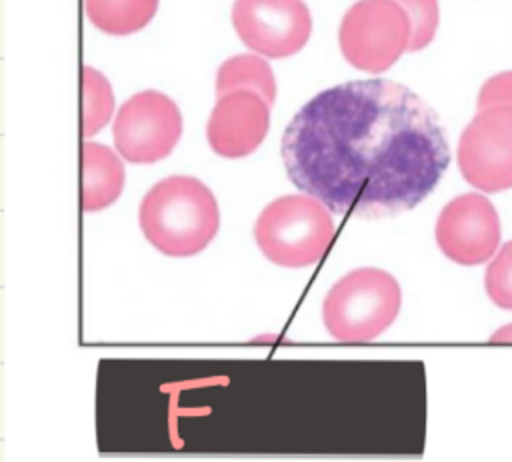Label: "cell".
Returning <instances> with one entry per match:
<instances>
[{
  "label": "cell",
  "instance_id": "cell-1",
  "mask_svg": "<svg viewBox=\"0 0 512 462\" xmlns=\"http://www.w3.org/2000/svg\"><path fill=\"white\" fill-rule=\"evenodd\" d=\"M282 162L290 182L330 212L378 220L416 208L446 172L450 148L418 94L374 78L308 100L284 130Z\"/></svg>",
  "mask_w": 512,
  "mask_h": 462
},
{
  "label": "cell",
  "instance_id": "cell-8",
  "mask_svg": "<svg viewBox=\"0 0 512 462\" xmlns=\"http://www.w3.org/2000/svg\"><path fill=\"white\" fill-rule=\"evenodd\" d=\"M232 24L250 50L268 58L296 54L312 32L310 10L302 0H236Z\"/></svg>",
  "mask_w": 512,
  "mask_h": 462
},
{
  "label": "cell",
  "instance_id": "cell-3",
  "mask_svg": "<svg viewBox=\"0 0 512 462\" xmlns=\"http://www.w3.org/2000/svg\"><path fill=\"white\" fill-rule=\"evenodd\" d=\"M402 290L396 278L380 268H356L344 274L326 294L322 320L338 342H370L396 320Z\"/></svg>",
  "mask_w": 512,
  "mask_h": 462
},
{
  "label": "cell",
  "instance_id": "cell-14",
  "mask_svg": "<svg viewBox=\"0 0 512 462\" xmlns=\"http://www.w3.org/2000/svg\"><path fill=\"white\" fill-rule=\"evenodd\" d=\"M114 94L102 72L92 66L82 68V134L100 132L112 118Z\"/></svg>",
  "mask_w": 512,
  "mask_h": 462
},
{
  "label": "cell",
  "instance_id": "cell-10",
  "mask_svg": "<svg viewBox=\"0 0 512 462\" xmlns=\"http://www.w3.org/2000/svg\"><path fill=\"white\" fill-rule=\"evenodd\" d=\"M270 104L252 90H234L218 96L208 118L210 148L224 158H244L266 138Z\"/></svg>",
  "mask_w": 512,
  "mask_h": 462
},
{
  "label": "cell",
  "instance_id": "cell-9",
  "mask_svg": "<svg viewBox=\"0 0 512 462\" xmlns=\"http://www.w3.org/2000/svg\"><path fill=\"white\" fill-rule=\"evenodd\" d=\"M436 242L446 258L462 266L486 262L500 244V218L482 194L450 200L436 220Z\"/></svg>",
  "mask_w": 512,
  "mask_h": 462
},
{
  "label": "cell",
  "instance_id": "cell-12",
  "mask_svg": "<svg viewBox=\"0 0 512 462\" xmlns=\"http://www.w3.org/2000/svg\"><path fill=\"white\" fill-rule=\"evenodd\" d=\"M234 90H252L272 106L276 100V78L268 62L258 54H240L222 62L216 74V96Z\"/></svg>",
  "mask_w": 512,
  "mask_h": 462
},
{
  "label": "cell",
  "instance_id": "cell-11",
  "mask_svg": "<svg viewBox=\"0 0 512 462\" xmlns=\"http://www.w3.org/2000/svg\"><path fill=\"white\" fill-rule=\"evenodd\" d=\"M124 166L116 152L104 144L82 146V208L104 210L118 200L124 188Z\"/></svg>",
  "mask_w": 512,
  "mask_h": 462
},
{
  "label": "cell",
  "instance_id": "cell-15",
  "mask_svg": "<svg viewBox=\"0 0 512 462\" xmlns=\"http://www.w3.org/2000/svg\"><path fill=\"white\" fill-rule=\"evenodd\" d=\"M488 298L504 310H512V240L506 242L484 274Z\"/></svg>",
  "mask_w": 512,
  "mask_h": 462
},
{
  "label": "cell",
  "instance_id": "cell-4",
  "mask_svg": "<svg viewBox=\"0 0 512 462\" xmlns=\"http://www.w3.org/2000/svg\"><path fill=\"white\" fill-rule=\"evenodd\" d=\"M254 240L276 266H310L324 256L334 240L332 212L304 192L280 196L260 212Z\"/></svg>",
  "mask_w": 512,
  "mask_h": 462
},
{
  "label": "cell",
  "instance_id": "cell-5",
  "mask_svg": "<svg viewBox=\"0 0 512 462\" xmlns=\"http://www.w3.org/2000/svg\"><path fill=\"white\" fill-rule=\"evenodd\" d=\"M338 42L348 64L380 74L410 50L412 22L396 0H358L340 22Z\"/></svg>",
  "mask_w": 512,
  "mask_h": 462
},
{
  "label": "cell",
  "instance_id": "cell-13",
  "mask_svg": "<svg viewBox=\"0 0 512 462\" xmlns=\"http://www.w3.org/2000/svg\"><path fill=\"white\" fill-rule=\"evenodd\" d=\"M160 0H84L90 22L112 36L142 30L156 14Z\"/></svg>",
  "mask_w": 512,
  "mask_h": 462
},
{
  "label": "cell",
  "instance_id": "cell-2",
  "mask_svg": "<svg viewBox=\"0 0 512 462\" xmlns=\"http://www.w3.org/2000/svg\"><path fill=\"white\" fill-rule=\"evenodd\" d=\"M138 222L144 238L166 256L202 252L220 228L212 190L192 176H168L142 198Z\"/></svg>",
  "mask_w": 512,
  "mask_h": 462
},
{
  "label": "cell",
  "instance_id": "cell-7",
  "mask_svg": "<svg viewBox=\"0 0 512 462\" xmlns=\"http://www.w3.org/2000/svg\"><path fill=\"white\" fill-rule=\"evenodd\" d=\"M458 168L478 190L512 188V106L478 110L460 134Z\"/></svg>",
  "mask_w": 512,
  "mask_h": 462
},
{
  "label": "cell",
  "instance_id": "cell-17",
  "mask_svg": "<svg viewBox=\"0 0 512 462\" xmlns=\"http://www.w3.org/2000/svg\"><path fill=\"white\" fill-rule=\"evenodd\" d=\"M478 110L488 106H512V70L488 78L478 94Z\"/></svg>",
  "mask_w": 512,
  "mask_h": 462
},
{
  "label": "cell",
  "instance_id": "cell-18",
  "mask_svg": "<svg viewBox=\"0 0 512 462\" xmlns=\"http://www.w3.org/2000/svg\"><path fill=\"white\" fill-rule=\"evenodd\" d=\"M490 340H492V342H512V324L502 326L500 330H496Z\"/></svg>",
  "mask_w": 512,
  "mask_h": 462
},
{
  "label": "cell",
  "instance_id": "cell-16",
  "mask_svg": "<svg viewBox=\"0 0 512 462\" xmlns=\"http://www.w3.org/2000/svg\"><path fill=\"white\" fill-rule=\"evenodd\" d=\"M410 16L412 22V42L410 52L426 48L438 28L440 10L438 0H396Z\"/></svg>",
  "mask_w": 512,
  "mask_h": 462
},
{
  "label": "cell",
  "instance_id": "cell-6",
  "mask_svg": "<svg viewBox=\"0 0 512 462\" xmlns=\"http://www.w3.org/2000/svg\"><path fill=\"white\" fill-rule=\"evenodd\" d=\"M114 146L134 164L166 158L182 136V114L172 98L158 90H144L128 98L114 118Z\"/></svg>",
  "mask_w": 512,
  "mask_h": 462
}]
</instances>
